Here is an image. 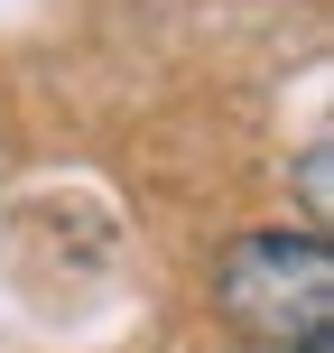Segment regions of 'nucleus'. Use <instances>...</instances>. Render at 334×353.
I'll return each mask as SVG.
<instances>
[{
    "label": "nucleus",
    "instance_id": "f257e3e1",
    "mask_svg": "<svg viewBox=\"0 0 334 353\" xmlns=\"http://www.w3.org/2000/svg\"><path fill=\"white\" fill-rule=\"evenodd\" d=\"M213 307L242 344L334 335V251L316 232H242L213 261Z\"/></svg>",
    "mask_w": 334,
    "mask_h": 353
},
{
    "label": "nucleus",
    "instance_id": "f03ea898",
    "mask_svg": "<svg viewBox=\"0 0 334 353\" xmlns=\"http://www.w3.org/2000/svg\"><path fill=\"white\" fill-rule=\"evenodd\" d=\"M298 186H306V214L325 223V140H306V159H298Z\"/></svg>",
    "mask_w": 334,
    "mask_h": 353
},
{
    "label": "nucleus",
    "instance_id": "7ed1b4c3",
    "mask_svg": "<svg viewBox=\"0 0 334 353\" xmlns=\"http://www.w3.org/2000/svg\"><path fill=\"white\" fill-rule=\"evenodd\" d=\"M242 353H334V335H306V344H242Z\"/></svg>",
    "mask_w": 334,
    "mask_h": 353
}]
</instances>
